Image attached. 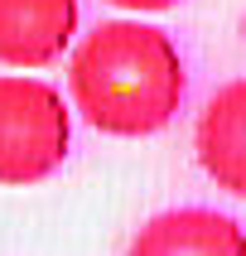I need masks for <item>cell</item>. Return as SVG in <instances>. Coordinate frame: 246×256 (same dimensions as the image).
Returning a JSON list of instances; mask_svg holds the SVG:
<instances>
[{
	"label": "cell",
	"instance_id": "obj_1",
	"mask_svg": "<svg viewBox=\"0 0 246 256\" xmlns=\"http://www.w3.org/2000/svg\"><path fill=\"white\" fill-rule=\"evenodd\" d=\"M184 87L179 44L145 20H101L68 58L72 112L92 130L121 140L159 136L184 106Z\"/></svg>",
	"mask_w": 246,
	"mask_h": 256
},
{
	"label": "cell",
	"instance_id": "obj_2",
	"mask_svg": "<svg viewBox=\"0 0 246 256\" xmlns=\"http://www.w3.org/2000/svg\"><path fill=\"white\" fill-rule=\"evenodd\" d=\"M72 150V106L53 82L0 72V188H29L63 170Z\"/></svg>",
	"mask_w": 246,
	"mask_h": 256
},
{
	"label": "cell",
	"instance_id": "obj_6",
	"mask_svg": "<svg viewBox=\"0 0 246 256\" xmlns=\"http://www.w3.org/2000/svg\"><path fill=\"white\" fill-rule=\"evenodd\" d=\"M116 10H130V14H159V10H174L179 0H111Z\"/></svg>",
	"mask_w": 246,
	"mask_h": 256
},
{
	"label": "cell",
	"instance_id": "obj_3",
	"mask_svg": "<svg viewBox=\"0 0 246 256\" xmlns=\"http://www.w3.org/2000/svg\"><path fill=\"white\" fill-rule=\"evenodd\" d=\"M77 39V0H0V68H48Z\"/></svg>",
	"mask_w": 246,
	"mask_h": 256
},
{
	"label": "cell",
	"instance_id": "obj_4",
	"mask_svg": "<svg viewBox=\"0 0 246 256\" xmlns=\"http://www.w3.org/2000/svg\"><path fill=\"white\" fill-rule=\"evenodd\" d=\"M193 155L217 188L246 198V78H232L203 102L193 126Z\"/></svg>",
	"mask_w": 246,
	"mask_h": 256
},
{
	"label": "cell",
	"instance_id": "obj_5",
	"mask_svg": "<svg viewBox=\"0 0 246 256\" xmlns=\"http://www.w3.org/2000/svg\"><path fill=\"white\" fill-rule=\"evenodd\" d=\"M126 256H246V228L217 208H169L155 213L135 237Z\"/></svg>",
	"mask_w": 246,
	"mask_h": 256
}]
</instances>
